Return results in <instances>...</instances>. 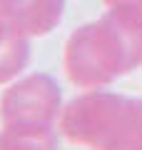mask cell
Instances as JSON below:
<instances>
[{
  "label": "cell",
  "instance_id": "1",
  "mask_svg": "<svg viewBox=\"0 0 142 150\" xmlns=\"http://www.w3.org/2000/svg\"><path fill=\"white\" fill-rule=\"evenodd\" d=\"M142 65V23L107 10L70 33L63 50L67 80L80 90L117 83Z\"/></svg>",
  "mask_w": 142,
  "mask_h": 150
},
{
  "label": "cell",
  "instance_id": "2",
  "mask_svg": "<svg viewBox=\"0 0 142 150\" xmlns=\"http://www.w3.org/2000/svg\"><path fill=\"white\" fill-rule=\"evenodd\" d=\"M58 128L65 140L87 150H142V98L85 90L63 108Z\"/></svg>",
  "mask_w": 142,
  "mask_h": 150
},
{
  "label": "cell",
  "instance_id": "3",
  "mask_svg": "<svg viewBox=\"0 0 142 150\" xmlns=\"http://www.w3.org/2000/svg\"><path fill=\"white\" fill-rule=\"evenodd\" d=\"M63 90L47 73L20 75L0 98L3 123H37L55 125L63 115Z\"/></svg>",
  "mask_w": 142,
  "mask_h": 150
},
{
  "label": "cell",
  "instance_id": "4",
  "mask_svg": "<svg viewBox=\"0 0 142 150\" xmlns=\"http://www.w3.org/2000/svg\"><path fill=\"white\" fill-rule=\"evenodd\" d=\"M65 0H0V20L27 38H45L63 23Z\"/></svg>",
  "mask_w": 142,
  "mask_h": 150
},
{
  "label": "cell",
  "instance_id": "5",
  "mask_svg": "<svg viewBox=\"0 0 142 150\" xmlns=\"http://www.w3.org/2000/svg\"><path fill=\"white\" fill-rule=\"evenodd\" d=\"M30 40L25 33L0 20V85H10L30 63Z\"/></svg>",
  "mask_w": 142,
  "mask_h": 150
},
{
  "label": "cell",
  "instance_id": "6",
  "mask_svg": "<svg viewBox=\"0 0 142 150\" xmlns=\"http://www.w3.org/2000/svg\"><path fill=\"white\" fill-rule=\"evenodd\" d=\"M105 8L142 23V0H105Z\"/></svg>",
  "mask_w": 142,
  "mask_h": 150
}]
</instances>
